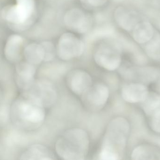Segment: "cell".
Returning a JSON list of instances; mask_svg holds the SVG:
<instances>
[{
	"label": "cell",
	"instance_id": "obj_4",
	"mask_svg": "<svg viewBox=\"0 0 160 160\" xmlns=\"http://www.w3.org/2000/svg\"><path fill=\"white\" fill-rule=\"evenodd\" d=\"M121 47L115 41H106L102 43L96 50L94 59L96 64L109 71H113L121 65Z\"/></svg>",
	"mask_w": 160,
	"mask_h": 160
},
{
	"label": "cell",
	"instance_id": "obj_13",
	"mask_svg": "<svg viewBox=\"0 0 160 160\" xmlns=\"http://www.w3.org/2000/svg\"><path fill=\"white\" fill-rule=\"evenodd\" d=\"M36 69L28 62L19 63L16 68V81L17 85L23 91L27 90L34 81Z\"/></svg>",
	"mask_w": 160,
	"mask_h": 160
},
{
	"label": "cell",
	"instance_id": "obj_17",
	"mask_svg": "<svg viewBox=\"0 0 160 160\" xmlns=\"http://www.w3.org/2000/svg\"><path fill=\"white\" fill-rule=\"evenodd\" d=\"M126 74L130 79L140 80L142 82H148L154 81L158 77V71L153 67L133 68L128 69Z\"/></svg>",
	"mask_w": 160,
	"mask_h": 160
},
{
	"label": "cell",
	"instance_id": "obj_11",
	"mask_svg": "<svg viewBox=\"0 0 160 160\" xmlns=\"http://www.w3.org/2000/svg\"><path fill=\"white\" fill-rule=\"evenodd\" d=\"M149 93L143 83L137 82L124 85L121 90V96L124 100L128 103H142Z\"/></svg>",
	"mask_w": 160,
	"mask_h": 160
},
{
	"label": "cell",
	"instance_id": "obj_1",
	"mask_svg": "<svg viewBox=\"0 0 160 160\" xmlns=\"http://www.w3.org/2000/svg\"><path fill=\"white\" fill-rule=\"evenodd\" d=\"M130 131L128 120L122 117L114 118L108 125L98 159L102 160H117L120 159L126 147Z\"/></svg>",
	"mask_w": 160,
	"mask_h": 160
},
{
	"label": "cell",
	"instance_id": "obj_7",
	"mask_svg": "<svg viewBox=\"0 0 160 160\" xmlns=\"http://www.w3.org/2000/svg\"><path fill=\"white\" fill-rule=\"evenodd\" d=\"M84 104L90 110L98 111L102 109L110 96L109 88L104 84L97 83L82 95Z\"/></svg>",
	"mask_w": 160,
	"mask_h": 160
},
{
	"label": "cell",
	"instance_id": "obj_8",
	"mask_svg": "<svg viewBox=\"0 0 160 160\" xmlns=\"http://www.w3.org/2000/svg\"><path fill=\"white\" fill-rule=\"evenodd\" d=\"M142 108L147 117L151 129L160 134V95L149 93L142 103Z\"/></svg>",
	"mask_w": 160,
	"mask_h": 160
},
{
	"label": "cell",
	"instance_id": "obj_18",
	"mask_svg": "<svg viewBox=\"0 0 160 160\" xmlns=\"http://www.w3.org/2000/svg\"><path fill=\"white\" fill-rule=\"evenodd\" d=\"M22 45V39L18 35H12L8 39L5 49V54L9 61H18L20 57L21 50Z\"/></svg>",
	"mask_w": 160,
	"mask_h": 160
},
{
	"label": "cell",
	"instance_id": "obj_20",
	"mask_svg": "<svg viewBox=\"0 0 160 160\" xmlns=\"http://www.w3.org/2000/svg\"><path fill=\"white\" fill-rule=\"evenodd\" d=\"M145 50L148 56L160 62V34L155 32L152 39L146 44Z\"/></svg>",
	"mask_w": 160,
	"mask_h": 160
},
{
	"label": "cell",
	"instance_id": "obj_9",
	"mask_svg": "<svg viewBox=\"0 0 160 160\" xmlns=\"http://www.w3.org/2000/svg\"><path fill=\"white\" fill-rule=\"evenodd\" d=\"M64 22L69 29L80 34L87 33L92 23L91 17L78 8L68 10L64 17Z\"/></svg>",
	"mask_w": 160,
	"mask_h": 160
},
{
	"label": "cell",
	"instance_id": "obj_21",
	"mask_svg": "<svg viewBox=\"0 0 160 160\" xmlns=\"http://www.w3.org/2000/svg\"><path fill=\"white\" fill-rule=\"evenodd\" d=\"M45 53L44 61L50 62L52 61L55 57V50L54 46L52 42L44 41L41 43Z\"/></svg>",
	"mask_w": 160,
	"mask_h": 160
},
{
	"label": "cell",
	"instance_id": "obj_10",
	"mask_svg": "<svg viewBox=\"0 0 160 160\" xmlns=\"http://www.w3.org/2000/svg\"><path fill=\"white\" fill-rule=\"evenodd\" d=\"M67 83L68 88L78 95H82L92 85L90 75L82 70H74L68 74Z\"/></svg>",
	"mask_w": 160,
	"mask_h": 160
},
{
	"label": "cell",
	"instance_id": "obj_5",
	"mask_svg": "<svg viewBox=\"0 0 160 160\" xmlns=\"http://www.w3.org/2000/svg\"><path fill=\"white\" fill-rule=\"evenodd\" d=\"M23 95L45 108L52 106L57 98L54 85L45 79L35 80L30 87L24 91Z\"/></svg>",
	"mask_w": 160,
	"mask_h": 160
},
{
	"label": "cell",
	"instance_id": "obj_12",
	"mask_svg": "<svg viewBox=\"0 0 160 160\" xmlns=\"http://www.w3.org/2000/svg\"><path fill=\"white\" fill-rule=\"evenodd\" d=\"M116 22L121 28L127 31H131L141 21L136 11L123 6H119L114 12Z\"/></svg>",
	"mask_w": 160,
	"mask_h": 160
},
{
	"label": "cell",
	"instance_id": "obj_23",
	"mask_svg": "<svg viewBox=\"0 0 160 160\" xmlns=\"http://www.w3.org/2000/svg\"><path fill=\"white\" fill-rule=\"evenodd\" d=\"M154 18L156 19V21H157V26L160 31V16H158V15L157 16H156Z\"/></svg>",
	"mask_w": 160,
	"mask_h": 160
},
{
	"label": "cell",
	"instance_id": "obj_15",
	"mask_svg": "<svg viewBox=\"0 0 160 160\" xmlns=\"http://www.w3.org/2000/svg\"><path fill=\"white\" fill-rule=\"evenodd\" d=\"M54 159V155L48 147L36 144L28 147L22 154L21 160H50Z\"/></svg>",
	"mask_w": 160,
	"mask_h": 160
},
{
	"label": "cell",
	"instance_id": "obj_22",
	"mask_svg": "<svg viewBox=\"0 0 160 160\" xmlns=\"http://www.w3.org/2000/svg\"><path fill=\"white\" fill-rule=\"evenodd\" d=\"M82 3L87 5L97 7L105 4L107 0H80Z\"/></svg>",
	"mask_w": 160,
	"mask_h": 160
},
{
	"label": "cell",
	"instance_id": "obj_6",
	"mask_svg": "<svg viewBox=\"0 0 160 160\" xmlns=\"http://www.w3.org/2000/svg\"><path fill=\"white\" fill-rule=\"evenodd\" d=\"M84 50V44L82 40L72 33H66L59 39L56 53L60 59L67 61L80 57Z\"/></svg>",
	"mask_w": 160,
	"mask_h": 160
},
{
	"label": "cell",
	"instance_id": "obj_19",
	"mask_svg": "<svg viewBox=\"0 0 160 160\" xmlns=\"http://www.w3.org/2000/svg\"><path fill=\"white\" fill-rule=\"evenodd\" d=\"M24 54L27 62L33 65H39L44 61L45 53L41 44L32 43L28 45Z\"/></svg>",
	"mask_w": 160,
	"mask_h": 160
},
{
	"label": "cell",
	"instance_id": "obj_14",
	"mask_svg": "<svg viewBox=\"0 0 160 160\" xmlns=\"http://www.w3.org/2000/svg\"><path fill=\"white\" fill-rule=\"evenodd\" d=\"M155 33L153 25L148 21L139 22L132 30L133 39L140 44H145L149 42Z\"/></svg>",
	"mask_w": 160,
	"mask_h": 160
},
{
	"label": "cell",
	"instance_id": "obj_3",
	"mask_svg": "<svg viewBox=\"0 0 160 160\" xmlns=\"http://www.w3.org/2000/svg\"><path fill=\"white\" fill-rule=\"evenodd\" d=\"M14 124L20 127H28L40 124L46 117L45 107L22 94L15 100L11 109Z\"/></svg>",
	"mask_w": 160,
	"mask_h": 160
},
{
	"label": "cell",
	"instance_id": "obj_2",
	"mask_svg": "<svg viewBox=\"0 0 160 160\" xmlns=\"http://www.w3.org/2000/svg\"><path fill=\"white\" fill-rule=\"evenodd\" d=\"M89 145L87 133L82 129L75 128L68 130L59 138L55 150L62 159L82 160L87 155Z\"/></svg>",
	"mask_w": 160,
	"mask_h": 160
},
{
	"label": "cell",
	"instance_id": "obj_16",
	"mask_svg": "<svg viewBox=\"0 0 160 160\" xmlns=\"http://www.w3.org/2000/svg\"><path fill=\"white\" fill-rule=\"evenodd\" d=\"M132 160H160V148L152 145H140L136 147L132 152Z\"/></svg>",
	"mask_w": 160,
	"mask_h": 160
}]
</instances>
